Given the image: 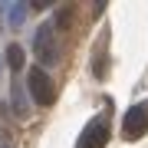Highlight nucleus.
<instances>
[{
  "instance_id": "obj_1",
  "label": "nucleus",
  "mask_w": 148,
  "mask_h": 148,
  "mask_svg": "<svg viewBox=\"0 0 148 148\" xmlns=\"http://www.w3.org/2000/svg\"><path fill=\"white\" fill-rule=\"evenodd\" d=\"M33 56L40 59V69H43V66H53L56 59H59V49H56V27H53V23L36 27V33H33Z\"/></svg>"
},
{
  "instance_id": "obj_2",
  "label": "nucleus",
  "mask_w": 148,
  "mask_h": 148,
  "mask_svg": "<svg viewBox=\"0 0 148 148\" xmlns=\"http://www.w3.org/2000/svg\"><path fill=\"white\" fill-rule=\"evenodd\" d=\"M27 89H30V95H33L36 106H53V102H56V86H53V79L46 76V69H40V66L30 69Z\"/></svg>"
},
{
  "instance_id": "obj_3",
  "label": "nucleus",
  "mask_w": 148,
  "mask_h": 148,
  "mask_svg": "<svg viewBox=\"0 0 148 148\" xmlns=\"http://www.w3.org/2000/svg\"><path fill=\"white\" fill-rule=\"evenodd\" d=\"M145 132H148V99L132 106L125 112V119H122V138L135 142V138H142Z\"/></svg>"
},
{
  "instance_id": "obj_4",
  "label": "nucleus",
  "mask_w": 148,
  "mask_h": 148,
  "mask_svg": "<svg viewBox=\"0 0 148 148\" xmlns=\"http://www.w3.org/2000/svg\"><path fill=\"white\" fill-rule=\"evenodd\" d=\"M106 142H109V119H92L82 128L76 148H106Z\"/></svg>"
},
{
  "instance_id": "obj_5",
  "label": "nucleus",
  "mask_w": 148,
  "mask_h": 148,
  "mask_svg": "<svg viewBox=\"0 0 148 148\" xmlns=\"http://www.w3.org/2000/svg\"><path fill=\"white\" fill-rule=\"evenodd\" d=\"M27 10H30V3H3L0 7V20H3L10 30H16L23 23V16H27Z\"/></svg>"
},
{
  "instance_id": "obj_6",
  "label": "nucleus",
  "mask_w": 148,
  "mask_h": 148,
  "mask_svg": "<svg viewBox=\"0 0 148 148\" xmlns=\"http://www.w3.org/2000/svg\"><path fill=\"white\" fill-rule=\"evenodd\" d=\"M10 99H13L16 119H30V102H27V92H23V82H13L10 86Z\"/></svg>"
},
{
  "instance_id": "obj_7",
  "label": "nucleus",
  "mask_w": 148,
  "mask_h": 148,
  "mask_svg": "<svg viewBox=\"0 0 148 148\" xmlns=\"http://www.w3.org/2000/svg\"><path fill=\"white\" fill-rule=\"evenodd\" d=\"M23 63H27V56H23V46H16V43H10L7 46V66L13 69V73H20Z\"/></svg>"
},
{
  "instance_id": "obj_8",
  "label": "nucleus",
  "mask_w": 148,
  "mask_h": 148,
  "mask_svg": "<svg viewBox=\"0 0 148 148\" xmlns=\"http://www.w3.org/2000/svg\"><path fill=\"white\" fill-rule=\"evenodd\" d=\"M0 148H10V135L3 132V125H0Z\"/></svg>"
}]
</instances>
